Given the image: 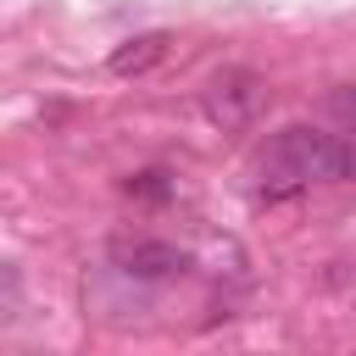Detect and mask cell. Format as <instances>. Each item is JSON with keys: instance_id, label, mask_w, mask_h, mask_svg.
<instances>
[{"instance_id": "3", "label": "cell", "mask_w": 356, "mask_h": 356, "mask_svg": "<svg viewBox=\"0 0 356 356\" xmlns=\"http://www.w3.org/2000/svg\"><path fill=\"white\" fill-rule=\"evenodd\" d=\"M117 267L128 278H178L189 267V250L172 239H128V245H117Z\"/></svg>"}, {"instance_id": "7", "label": "cell", "mask_w": 356, "mask_h": 356, "mask_svg": "<svg viewBox=\"0 0 356 356\" xmlns=\"http://www.w3.org/2000/svg\"><path fill=\"white\" fill-rule=\"evenodd\" d=\"M339 178H350V184H356V139L345 145V161H339Z\"/></svg>"}, {"instance_id": "1", "label": "cell", "mask_w": 356, "mask_h": 356, "mask_svg": "<svg viewBox=\"0 0 356 356\" xmlns=\"http://www.w3.org/2000/svg\"><path fill=\"white\" fill-rule=\"evenodd\" d=\"M339 161H345V145L334 134L306 122L278 128L273 145L261 150V200H289L317 178H339Z\"/></svg>"}, {"instance_id": "5", "label": "cell", "mask_w": 356, "mask_h": 356, "mask_svg": "<svg viewBox=\"0 0 356 356\" xmlns=\"http://www.w3.org/2000/svg\"><path fill=\"white\" fill-rule=\"evenodd\" d=\"M323 111H328L339 128H350V134H356V83H334V89L323 95Z\"/></svg>"}, {"instance_id": "6", "label": "cell", "mask_w": 356, "mask_h": 356, "mask_svg": "<svg viewBox=\"0 0 356 356\" xmlns=\"http://www.w3.org/2000/svg\"><path fill=\"white\" fill-rule=\"evenodd\" d=\"M128 195H139V200H167V195H172V178H167L161 167L134 172V178H128Z\"/></svg>"}, {"instance_id": "2", "label": "cell", "mask_w": 356, "mask_h": 356, "mask_svg": "<svg viewBox=\"0 0 356 356\" xmlns=\"http://www.w3.org/2000/svg\"><path fill=\"white\" fill-rule=\"evenodd\" d=\"M200 106H206V122H211V128L239 134V128H250V122L261 117V106H267V83H261L250 67H222V72L206 83Z\"/></svg>"}, {"instance_id": "4", "label": "cell", "mask_w": 356, "mask_h": 356, "mask_svg": "<svg viewBox=\"0 0 356 356\" xmlns=\"http://www.w3.org/2000/svg\"><path fill=\"white\" fill-rule=\"evenodd\" d=\"M167 44H172V33H161V28H150V33H134V39H122L117 50H111V72L117 78H139V72H150L161 56H167Z\"/></svg>"}]
</instances>
